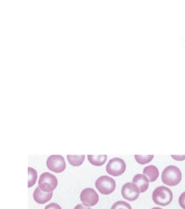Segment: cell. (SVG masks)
I'll list each match as a JSON object with an SVG mask.
<instances>
[{"instance_id": "obj_1", "label": "cell", "mask_w": 185, "mask_h": 209, "mask_svg": "<svg viewBox=\"0 0 185 209\" xmlns=\"http://www.w3.org/2000/svg\"><path fill=\"white\" fill-rule=\"evenodd\" d=\"M182 180V172L176 166H167L162 173V181L170 187L178 185Z\"/></svg>"}, {"instance_id": "obj_2", "label": "cell", "mask_w": 185, "mask_h": 209, "mask_svg": "<svg viewBox=\"0 0 185 209\" xmlns=\"http://www.w3.org/2000/svg\"><path fill=\"white\" fill-rule=\"evenodd\" d=\"M173 199V194L172 191L163 186H160L156 187L153 194H152V200L154 203H156L158 206H168L171 203Z\"/></svg>"}, {"instance_id": "obj_3", "label": "cell", "mask_w": 185, "mask_h": 209, "mask_svg": "<svg viewBox=\"0 0 185 209\" xmlns=\"http://www.w3.org/2000/svg\"><path fill=\"white\" fill-rule=\"evenodd\" d=\"M58 187V179L55 175L50 173H44L41 174L38 180V187L45 193H52Z\"/></svg>"}, {"instance_id": "obj_4", "label": "cell", "mask_w": 185, "mask_h": 209, "mask_svg": "<svg viewBox=\"0 0 185 209\" xmlns=\"http://www.w3.org/2000/svg\"><path fill=\"white\" fill-rule=\"evenodd\" d=\"M95 186L97 187V189L103 194H110L111 193H113L116 189V182L115 180L109 177V176H101L99 177L96 183Z\"/></svg>"}, {"instance_id": "obj_5", "label": "cell", "mask_w": 185, "mask_h": 209, "mask_svg": "<svg viewBox=\"0 0 185 209\" xmlns=\"http://www.w3.org/2000/svg\"><path fill=\"white\" fill-rule=\"evenodd\" d=\"M126 170V164L120 158L111 159L106 166V171L109 174L118 177L122 175Z\"/></svg>"}, {"instance_id": "obj_6", "label": "cell", "mask_w": 185, "mask_h": 209, "mask_svg": "<svg viewBox=\"0 0 185 209\" xmlns=\"http://www.w3.org/2000/svg\"><path fill=\"white\" fill-rule=\"evenodd\" d=\"M140 190L138 187L133 182H127L122 187V196L123 199L129 201H134L138 199Z\"/></svg>"}, {"instance_id": "obj_7", "label": "cell", "mask_w": 185, "mask_h": 209, "mask_svg": "<svg viewBox=\"0 0 185 209\" xmlns=\"http://www.w3.org/2000/svg\"><path fill=\"white\" fill-rule=\"evenodd\" d=\"M80 200L83 205L93 207L98 202L99 196L93 188H84L80 194Z\"/></svg>"}, {"instance_id": "obj_8", "label": "cell", "mask_w": 185, "mask_h": 209, "mask_svg": "<svg viewBox=\"0 0 185 209\" xmlns=\"http://www.w3.org/2000/svg\"><path fill=\"white\" fill-rule=\"evenodd\" d=\"M46 165L51 171L57 173H62L66 167L65 160L61 155H51L46 161Z\"/></svg>"}, {"instance_id": "obj_9", "label": "cell", "mask_w": 185, "mask_h": 209, "mask_svg": "<svg viewBox=\"0 0 185 209\" xmlns=\"http://www.w3.org/2000/svg\"><path fill=\"white\" fill-rule=\"evenodd\" d=\"M132 182L135 183L138 187V188L140 190V193H144L149 188L150 180L144 174L138 173V174L135 175L133 180H132Z\"/></svg>"}, {"instance_id": "obj_10", "label": "cell", "mask_w": 185, "mask_h": 209, "mask_svg": "<svg viewBox=\"0 0 185 209\" xmlns=\"http://www.w3.org/2000/svg\"><path fill=\"white\" fill-rule=\"evenodd\" d=\"M53 194L52 193H45L43 192L38 187L35 189L34 193H33V198L34 201L38 203V204H45L46 202H48L51 198H52Z\"/></svg>"}, {"instance_id": "obj_11", "label": "cell", "mask_w": 185, "mask_h": 209, "mask_svg": "<svg viewBox=\"0 0 185 209\" xmlns=\"http://www.w3.org/2000/svg\"><path fill=\"white\" fill-rule=\"evenodd\" d=\"M143 174L149 179L150 182H154L159 176V170L156 166H148L143 169Z\"/></svg>"}, {"instance_id": "obj_12", "label": "cell", "mask_w": 185, "mask_h": 209, "mask_svg": "<svg viewBox=\"0 0 185 209\" xmlns=\"http://www.w3.org/2000/svg\"><path fill=\"white\" fill-rule=\"evenodd\" d=\"M88 159L91 165L96 166H101L107 160V155H98V156L89 155Z\"/></svg>"}, {"instance_id": "obj_13", "label": "cell", "mask_w": 185, "mask_h": 209, "mask_svg": "<svg viewBox=\"0 0 185 209\" xmlns=\"http://www.w3.org/2000/svg\"><path fill=\"white\" fill-rule=\"evenodd\" d=\"M69 163L73 166H79L83 164L85 156L84 155H68L67 156Z\"/></svg>"}, {"instance_id": "obj_14", "label": "cell", "mask_w": 185, "mask_h": 209, "mask_svg": "<svg viewBox=\"0 0 185 209\" xmlns=\"http://www.w3.org/2000/svg\"><path fill=\"white\" fill-rule=\"evenodd\" d=\"M38 179V173L35 169L29 167L28 168V187H31L35 185Z\"/></svg>"}, {"instance_id": "obj_15", "label": "cell", "mask_w": 185, "mask_h": 209, "mask_svg": "<svg viewBox=\"0 0 185 209\" xmlns=\"http://www.w3.org/2000/svg\"><path fill=\"white\" fill-rule=\"evenodd\" d=\"M154 156L153 155H136L135 159L136 160V162L140 165H145L148 164L149 162H150L153 159Z\"/></svg>"}, {"instance_id": "obj_16", "label": "cell", "mask_w": 185, "mask_h": 209, "mask_svg": "<svg viewBox=\"0 0 185 209\" xmlns=\"http://www.w3.org/2000/svg\"><path fill=\"white\" fill-rule=\"evenodd\" d=\"M111 209H132V208H131V206H130L128 202H125V201H119L115 202Z\"/></svg>"}, {"instance_id": "obj_17", "label": "cell", "mask_w": 185, "mask_h": 209, "mask_svg": "<svg viewBox=\"0 0 185 209\" xmlns=\"http://www.w3.org/2000/svg\"><path fill=\"white\" fill-rule=\"evenodd\" d=\"M179 205L183 209H185V192H184L179 197Z\"/></svg>"}, {"instance_id": "obj_18", "label": "cell", "mask_w": 185, "mask_h": 209, "mask_svg": "<svg viewBox=\"0 0 185 209\" xmlns=\"http://www.w3.org/2000/svg\"><path fill=\"white\" fill-rule=\"evenodd\" d=\"M45 209H62V208L61 207H60L58 204H57V203H51V204L47 205Z\"/></svg>"}, {"instance_id": "obj_19", "label": "cell", "mask_w": 185, "mask_h": 209, "mask_svg": "<svg viewBox=\"0 0 185 209\" xmlns=\"http://www.w3.org/2000/svg\"><path fill=\"white\" fill-rule=\"evenodd\" d=\"M171 158L177 161H183L185 159V155H171Z\"/></svg>"}, {"instance_id": "obj_20", "label": "cell", "mask_w": 185, "mask_h": 209, "mask_svg": "<svg viewBox=\"0 0 185 209\" xmlns=\"http://www.w3.org/2000/svg\"><path fill=\"white\" fill-rule=\"evenodd\" d=\"M74 209H90V207H87V206H85V205H83V204H78V205H77V206L75 207V208Z\"/></svg>"}, {"instance_id": "obj_21", "label": "cell", "mask_w": 185, "mask_h": 209, "mask_svg": "<svg viewBox=\"0 0 185 209\" xmlns=\"http://www.w3.org/2000/svg\"><path fill=\"white\" fill-rule=\"evenodd\" d=\"M151 209H163V208H153Z\"/></svg>"}]
</instances>
